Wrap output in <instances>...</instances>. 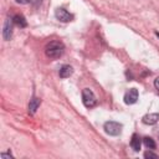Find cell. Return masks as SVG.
Here are the masks:
<instances>
[{"mask_svg": "<svg viewBox=\"0 0 159 159\" xmlns=\"http://www.w3.org/2000/svg\"><path fill=\"white\" fill-rule=\"evenodd\" d=\"M144 158H145V159H149V158L157 159V158H159V155L155 154V153H153V152H150V150H147V152L144 153Z\"/></svg>", "mask_w": 159, "mask_h": 159, "instance_id": "obj_13", "label": "cell"}, {"mask_svg": "<svg viewBox=\"0 0 159 159\" xmlns=\"http://www.w3.org/2000/svg\"><path fill=\"white\" fill-rule=\"evenodd\" d=\"M159 120V113H148L142 118V122L148 125H153Z\"/></svg>", "mask_w": 159, "mask_h": 159, "instance_id": "obj_7", "label": "cell"}, {"mask_svg": "<svg viewBox=\"0 0 159 159\" xmlns=\"http://www.w3.org/2000/svg\"><path fill=\"white\" fill-rule=\"evenodd\" d=\"M40 104H41V99L37 98V97H32L30 99V103H29V113L30 114H35V112L37 111Z\"/></svg>", "mask_w": 159, "mask_h": 159, "instance_id": "obj_8", "label": "cell"}, {"mask_svg": "<svg viewBox=\"0 0 159 159\" xmlns=\"http://www.w3.org/2000/svg\"><path fill=\"white\" fill-rule=\"evenodd\" d=\"M55 16H56V19H57L58 21H61V22H68V21H71V20L73 19V16H72L67 10H65V9H62V7H58V9L55 11Z\"/></svg>", "mask_w": 159, "mask_h": 159, "instance_id": "obj_4", "label": "cell"}, {"mask_svg": "<svg viewBox=\"0 0 159 159\" xmlns=\"http://www.w3.org/2000/svg\"><path fill=\"white\" fill-rule=\"evenodd\" d=\"M122 128H123V125L118 122H114V120H108L103 125L104 132L109 135H119L122 132Z\"/></svg>", "mask_w": 159, "mask_h": 159, "instance_id": "obj_3", "label": "cell"}, {"mask_svg": "<svg viewBox=\"0 0 159 159\" xmlns=\"http://www.w3.org/2000/svg\"><path fill=\"white\" fill-rule=\"evenodd\" d=\"M12 21H14V24H15L16 26H19V27H26V26H27V21L25 20V17H24L22 15H15V16L12 17Z\"/></svg>", "mask_w": 159, "mask_h": 159, "instance_id": "obj_11", "label": "cell"}, {"mask_svg": "<svg viewBox=\"0 0 159 159\" xmlns=\"http://www.w3.org/2000/svg\"><path fill=\"white\" fill-rule=\"evenodd\" d=\"M155 35H157V36H158V37H159V32H155Z\"/></svg>", "mask_w": 159, "mask_h": 159, "instance_id": "obj_18", "label": "cell"}, {"mask_svg": "<svg viewBox=\"0 0 159 159\" xmlns=\"http://www.w3.org/2000/svg\"><path fill=\"white\" fill-rule=\"evenodd\" d=\"M41 2H42V0H31V4H32V5H35V6L40 5Z\"/></svg>", "mask_w": 159, "mask_h": 159, "instance_id": "obj_17", "label": "cell"}, {"mask_svg": "<svg viewBox=\"0 0 159 159\" xmlns=\"http://www.w3.org/2000/svg\"><path fill=\"white\" fill-rule=\"evenodd\" d=\"M138 97H139L138 89L130 88V89L127 91L125 94H124V103H125V104H134V103L138 101Z\"/></svg>", "mask_w": 159, "mask_h": 159, "instance_id": "obj_5", "label": "cell"}, {"mask_svg": "<svg viewBox=\"0 0 159 159\" xmlns=\"http://www.w3.org/2000/svg\"><path fill=\"white\" fill-rule=\"evenodd\" d=\"M12 24H14V21H12V19L10 20V19H6L5 20V22H4V27H2V37H4V40H10L11 39V36H12Z\"/></svg>", "mask_w": 159, "mask_h": 159, "instance_id": "obj_6", "label": "cell"}, {"mask_svg": "<svg viewBox=\"0 0 159 159\" xmlns=\"http://www.w3.org/2000/svg\"><path fill=\"white\" fill-rule=\"evenodd\" d=\"M143 143H144V145H145L148 149H155V147H157L155 142H154L150 137H144V138H143Z\"/></svg>", "mask_w": 159, "mask_h": 159, "instance_id": "obj_12", "label": "cell"}, {"mask_svg": "<svg viewBox=\"0 0 159 159\" xmlns=\"http://www.w3.org/2000/svg\"><path fill=\"white\" fill-rule=\"evenodd\" d=\"M154 87L159 91V77H157V78L154 80Z\"/></svg>", "mask_w": 159, "mask_h": 159, "instance_id": "obj_16", "label": "cell"}, {"mask_svg": "<svg viewBox=\"0 0 159 159\" xmlns=\"http://www.w3.org/2000/svg\"><path fill=\"white\" fill-rule=\"evenodd\" d=\"M17 4H31V0H15Z\"/></svg>", "mask_w": 159, "mask_h": 159, "instance_id": "obj_15", "label": "cell"}, {"mask_svg": "<svg viewBox=\"0 0 159 159\" xmlns=\"http://www.w3.org/2000/svg\"><path fill=\"white\" fill-rule=\"evenodd\" d=\"M1 158H2V159H6V158L10 159V158H12V155H11L10 153H1Z\"/></svg>", "mask_w": 159, "mask_h": 159, "instance_id": "obj_14", "label": "cell"}, {"mask_svg": "<svg viewBox=\"0 0 159 159\" xmlns=\"http://www.w3.org/2000/svg\"><path fill=\"white\" fill-rule=\"evenodd\" d=\"M82 102H83L84 107H87V108H92L97 104V98L89 88L82 89Z\"/></svg>", "mask_w": 159, "mask_h": 159, "instance_id": "obj_2", "label": "cell"}, {"mask_svg": "<svg viewBox=\"0 0 159 159\" xmlns=\"http://www.w3.org/2000/svg\"><path fill=\"white\" fill-rule=\"evenodd\" d=\"M72 73H73V68H72L70 65H63V66L60 68V72H58V75H60L61 78H67V77H70Z\"/></svg>", "mask_w": 159, "mask_h": 159, "instance_id": "obj_9", "label": "cell"}, {"mask_svg": "<svg viewBox=\"0 0 159 159\" xmlns=\"http://www.w3.org/2000/svg\"><path fill=\"white\" fill-rule=\"evenodd\" d=\"M63 51H65V46L60 41H51L45 47V53L50 58H58V57H61Z\"/></svg>", "mask_w": 159, "mask_h": 159, "instance_id": "obj_1", "label": "cell"}, {"mask_svg": "<svg viewBox=\"0 0 159 159\" xmlns=\"http://www.w3.org/2000/svg\"><path fill=\"white\" fill-rule=\"evenodd\" d=\"M140 145H142V140H140L139 135H138L137 133H134V134L132 135L130 147L133 148V150H134V152H139V149H140Z\"/></svg>", "mask_w": 159, "mask_h": 159, "instance_id": "obj_10", "label": "cell"}]
</instances>
